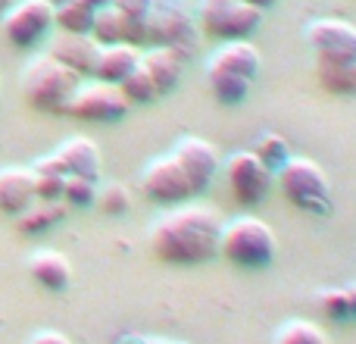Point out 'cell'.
<instances>
[{
	"mask_svg": "<svg viewBox=\"0 0 356 344\" xmlns=\"http://www.w3.org/2000/svg\"><path fill=\"white\" fill-rule=\"evenodd\" d=\"M222 216L213 207L181 203L156 216L147 232V244L166 266H200L219 257Z\"/></svg>",
	"mask_w": 356,
	"mask_h": 344,
	"instance_id": "6da1fadb",
	"label": "cell"
},
{
	"mask_svg": "<svg viewBox=\"0 0 356 344\" xmlns=\"http://www.w3.org/2000/svg\"><path fill=\"white\" fill-rule=\"evenodd\" d=\"M263 56L253 41H222L207 60V85L222 107H241L259 79Z\"/></svg>",
	"mask_w": 356,
	"mask_h": 344,
	"instance_id": "7a4b0ae2",
	"label": "cell"
},
{
	"mask_svg": "<svg viewBox=\"0 0 356 344\" xmlns=\"http://www.w3.org/2000/svg\"><path fill=\"white\" fill-rule=\"evenodd\" d=\"M275 182L284 201L300 213L319 216V219L334 213V191L319 163L307 160V157H288V163L275 169Z\"/></svg>",
	"mask_w": 356,
	"mask_h": 344,
	"instance_id": "3957f363",
	"label": "cell"
},
{
	"mask_svg": "<svg viewBox=\"0 0 356 344\" xmlns=\"http://www.w3.org/2000/svg\"><path fill=\"white\" fill-rule=\"evenodd\" d=\"M278 253V238L257 216H238L222 222L219 257H225L238 269H266Z\"/></svg>",
	"mask_w": 356,
	"mask_h": 344,
	"instance_id": "277c9868",
	"label": "cell"
},
{
	"mask_svg": "<svg viewBox=\"0 0 356 344\" xmlns=\"http://www.w3.org/2000/svg\"><path fill=\"white\" fill-rule=\"evenodd\" d=\"M81 79L75 72H69L63 63H56L54 56H35L29 66L22 69V94L29 100V107H35L38 113H54V116H66V107L72 100V94L79 91Z\"/></svg>",
	"mask_w": 356,
	"mask_h": 344,
	"instance_id": "5b68a950",
	"label": "cell"
},
{
	"mask_svg": "<svg viewBox=\"0 0 356 344\" xmlns=\"http://www.w3.org/2000/svg\"><path fill=\"white\" fill-rule=\"evenodd\" d=\"M197 25L216 41H250L263 29V10L247 0H200Z\"/></svg>",
	"mask_w": 356,
	"mask_h": 344,
	"instance_id": "8992f818",
	"label": "cell"
},
{
	"mask_svg": "<svg viewBox=\"0 0 356 344\" xmlns=\"http://www.w3.org/2000/svg\"><path fill=\"white\" fill-rule=\"evenodd\" d=\"M200 25L175 0H156L147 16V47H175L184 54H197L200 47Z\"/></svg>",
	"mask_w": 356,
	"mask_h": 344,
	"instance_id": "52a82bcc",
	"label": "cell"
},
{
	"mask_svg": "<svg viewBox=\"0 0 356 344\" xmlns=\"http://www.w3.org/2000/svg\"><path fill=\"white\" fill-rule=\"evenodd\" d=\"M129 100L122 97L119 85H106V81H81L79 91L72 94L66 107V116L79 119V123H100V125H113L122 123L129 116Z\"/></svg>",
	"mask_w": 356,
	"mask_h": 344,
	"instance_id": "ba28073f",
	"label": "cell"
},
{
	"mask_svg": "<svg viewBox=\"0 0 356 344\" xmlns=\"http://www.w3.org/2000/svg\"><path fill=\"white\" fill-rule=\"evenodd\" d=\"M225 182L228 191L238 203L244 207H257L269 197L272 182H275V172L266 166L253 150H238L225 160Z\"/></svg>",
	"mask_w": 356,
	"mask_h": 344,
	"instance_id": "9c48e42d",
	"label": "cell"
},
{
	"mask_svg": "<svg viewBox=\"0 0 356 344\" xmlns=\"http://www.w3.org/2000/svg\"><path fill=\"white\" fill-rule=\"evenodd\" d=\"M3 35L13 47L31 50L50 35L54 25V6L47 0H19L10 3V10L3 13Z\"/></svg>",
	"mask_w": 356,
	"mask_h": 344,
	"instance_id": "30bf717a",
	"label": "cell"
},
{
	"mask_svg": "<svg viewBox=\"0 0 356 344\" xmlns=\"http://www.w3.org/2000/svg\"><path fill=\"white\" fill-rule=\"evenodd\" d=\"M307 44L316 63H353L356 60V25L347 19L322 16L307 25Z\"/></svg>",
	"mask_w": 356,
	"mask_h": 344,
	"instance_id": "8fae6325",
	"label": "cell"
},
{
	"mask_svg": "<svg viewBox=\"0 0 356 344\" xmlns=\"http://www.w3.org/2000/svg\"><path fill=\"white\" fill-rule=\"evenodd\" d=\"M141 191H144V197H150L154 203H184V201H194L197 197L188 172L181 169V163H178L172 154L156 157V160H150L147 166H144Z\"/></svg>",
	"mask_w": 356,
	"mask_h": 344,
	"instance_id": "7c38bea8",
	"label": "cell"
},
{
	"mask_svg": "<svg viewBox=\"0 0 356 344\" xmlns=\"http://www.w3.org/2000/svg\"><path fill=\"white\" fill-rule=\"evenodd\" d=\"M169 154L175 157L178 163H181V169L188 172V178H191V185H194V191H197V197L203 194V191L213 185V178H216V172H219V150H216V144H209L207 138H181V141L175 144Z\"/></svg>",
	"mask_w": 356,
	"mask_h": 344,
	"instance_id": "4fadbf2b",
	"label": "cell"
},
{
	"mask_svg": "<svg viewBox=\"0 0 356 344\" xmlns=\"http://www.w3.org/2000/svg\"><path fill=\"white\" fill-rule=\"evenodd\" d=\"M47 56H54L56 63L75 72L79 79H94V66L100 56V44L91 35H72V31H60L50 41Z\"/></svg>",
	"mask_w": 356,
	"mask_h": 344,
	"instance_id": "5bb4252c",
	"label": "cell"
},
{
	"mask_svg": "<svg viewBox=\"0 0 356 344\" xmlns=\"http://www.w3.org/2000/svg\"><path fill=\"white\" fill-rule=\"evenodd\" d=\"M188 60L191 56L184 54V50H175V47H144L141 50V66H144V72L154 79L160 97H166L169 91L178 88Z\"/></svg>",
	"mask_w": 356,
	"mask_h": 344,
	"instance_id": "9a60e30c",
	"label": "cell"
},
{
	"mask_svg": "<svg viewBox=\"0 0 356 344\" xmlns=\"http://www.w3.org/2000/svg\"><path fill=\"white\" fill-rule=\"evenodd\" d=\"M54 154L63 160V166H66L69 175L100 182V172H104V154H100L97 141H91V138H85V135H75V138H66Z\"/></svg>",
	"mask_w": 356,
	"mask_h": 344,
	"instance_id": "2e32d148",
	"label": "cell"
},
{
	"mask_svg": "<svg viewBox=\"0 0 356 344\" xmlns=\"http://www.w3.org/2000/svg\"><path fill=\"white\" fill-rule=\"evenodd\" d=\"M35 201H38V194H35L31 169H25V166L0 169V213L16 219V216L25 213Z\"/></svg>",
	"mask_w": 356,
	"mask_h": 344,
	"instance_id": "e0dca14e",
	"label": "cell"
},
{
	"mask_svg": "<svg viewBox=\"0 0 356 344\" xmlns=\"http://www.w3.org/2000/svg\"><path fill=\"white\" fill-rule=\"evenodd\" d=\"M29 276L41 285L44 291H66L72 285V263L60 251H35L29 257Z\"/></svg>",
	"mask_w": 356,
	"mask_h": 344,
	"instance_id": "ac0fdd59",
	"label": "cell"
},
{
	"mask_svg": "<svg viewBox=\"0 0 356 344\" xmlns=\"http://www.w3.org/2000/svg\"><path fill=\"white\" fill-rule=\"evenodd\" d=\"M141 66V47L131 44H106L100 47L97 66H94V79L106 81V85H119L125 75H131Z\"/></svg>",
	"mask_w": 356,
	"mask_h": 344,
	"instance_id": "d6986e66",
	"label": "cell"
},
{
	"mask_svg": "<svg viewBox=\"0 0 356 344\" xmlns=\"http://www.w3.org/2000/svg\"><path fill=\"white\" fill-rule=\"evenodd\" d=\"M66 216H69V207L63 201H35L25 213L16 216V228L22 235H44V232H54Z\"/></svg>",
	"mask_w": 356,
	"mask_h": 344,
	"instance_id": "ffe728a7",
	"label": "cell"
},
{
	"mask_svg": "<svg viewBox=\"0 0 356 344\" xmlns=\"http://www.w3.org/2000/svg\"><path fill=\"white\" fill-rule=\"evenodd\" d=\"M31 178H35V194L38 201H63V188H66L69 172L63 166V160L56 154H47L41 160H35Z\"/></svg>",
	"mask_w": 356,
	"mask_h": 344,
	"instance_id": "44dd1931",
	"label": "cell"
},
{
	"mask_svg": "<svg viewBox=\"0 0 356 344\" xmlns=\"http://www.w3.org/2000/svg\"><path fill=\"white\" fill-rule=\"evenodd\" d=\"M113 0H72L66 6H56L54 10V25L60 31H72V35H88L104 6H110Z\"/></svg>",
	"mask_w": 356,
	"mask_h": 344,
	"instance_id": "7402d4cb",
	"label": "cell"
},
{
	"mask_svg": "<svg viewBox=\"0 0 356 344\" xmlns=\"http://www.w3.org/2000/svg\"><path fill=\"white\" fill-rule=\"evenodd\" d=\"M316 307L332 322H353L356 320V285L322 288L319 295H316Z\"/></svg>",
	"mask_w": 356,
	"mask_h": 344,
	"instance_id": "603a6c76",
	"label": "cell"
},
{
	"mask_svg": "<svg viewBox=\"0 0 356 344\" xmlns=\"http://www.w3.org/2000/svg\"><path fill=\"white\" fill-rule=\"evenodd\" d=\"M316 81L334 97H356V60L353 63H316Z\"/></svg>",
	"mask_w": 356,
	"mask_h": 344,
	"instance_id": "cb8c5ba5",
	"label": "cell"
},
{
	"mask_svg": "<svg viewBox=\"0 0 356 344\" xmlns=\"http://www.w3.org/2000/svg\"><path fill=\"white\" fill-rule=\"evenodd\" d=\"M119 91L129 100V107H147V104H154V100H160V91H156L154 79L144 72V66H138L131 75H125V79L119 81Z\"/></svg>",
	"mask_w": 356,
	"mask_h": 344,
	"instance_id": "d4e9b609",
	"label": "cell"
},
{
	"mask_svg": "<svg viewBox=\"0 0 356 344\" xmlns=\"http://www.w3.org/2000/svg\"><path fill=\"white\" fill-rule=\"evenodd\" d=\"M275 344H328L325 332L309 320H288L278 326Z\"/></svg>",
	"mask_w": 356,
	"mask_h": 344,
	"instance_id": "484cf974",
	"label": "cell"
},
{
	"mask_svg": "<svg viewBox=\"0 0 356 344\" xmlns=\"http://www.w3.org/2000/svg\"><path fill=\"white\" fill-rule=\"evenodd\" d=\"M94 207L104 216H125L131 210V191L122 182H110V185H97V197Z\"/></svg>",
	"mask_w": 356,
	"mask_h": 344,
	"instance_id": "4316f807",
	"label": "cell"
},
{
	"mask_svg": "<svg viewBox=\"0 0 356 344\" xmlns=\"http://www.w3.org/2000/svg\"><path fill=\"white\" fill-rule=\"evenodd\" d=\"M250 150H253V154H257L259 160H263L272 172H275L278 166H284V163H288V157H291L288 141H284L282 135H275V132H266V135H259L257 144H253Z\"/></svg>",
	"mask_w": 356,
	"mask_h": 344,
	"instance_id": "83f0119b",
	"label": "cell"
},
{
	"mask_svg": "<svg viewBox=\"0 0 356 344\" xmlns=\"http://www.w3.org/2000/svg\"><path fill=\"white\" fill-rule=\"evenodd\" d=\"M97 185L100 182H91V178L69 175L66 178V188H63V203H66V207H94Z\"/></svg>",
	"mask_w": 356,
	"mask_h": 344,
	"instance_id": "f1b7e54d",
	"label": "cell"
},
{
	"mask_svg": "<svg viewBox=\"0 0 356 344\" xmlns=\"http://www.w3.org/2000/svg\"><path fill=\"white\" fill-rule=\"evenodd\" d=\"M154 3H156V0H113V6H116V10L122 13L129 22H147Z\"/></svg>",
	"mask_w": 356,
	"mask_h": 344,
	"instance_id": "f546056e",
	"label": "cell"
},
{
	"mask_svg": "<svg viewBox=\"0 0 356 344\" xmlns=\"http://www.w3.org/2000/svg\"><path fill=\"white\" fill-rule=\"evenodd\" d=\"M113 344H169V341L150 338V335H138V332H122V335H116V341Z\"/></svg>",
	"mask_w": 356,
	"mask_h": 344,
	"instance_id": "4dcf8cb0",
	"label": "cell"
},
{
	"mask_svg": "<svg viewBox=\"0 0 356 344\" xmlns=\"http://www.w3.org/2000/svg\"><path fill=\"white\" fill-rule=\"evenodd\" d=\"M29 344H72V341H69L63 332H54V329H47V332L31 335V341H29Z\"/></svg>",
	"mask_w": 356,
	"mask_h": 344,
	"instance_id": "1f68e13d",
	"label": "cell"
},
{
	"mask_svg": "<svg viewBox=\"0 0 356 344\" xmlns=\"http://www.w3.org/2000/svg\"><path fill=\"white\" fill-rule=\"evenodd\" d=\"M247 3H253V6H257V10H272V6H275L278 3V0H247Z\"/></svg>",
	"mask_w": 356,
	"mask_h": 344,
	"instance_id": "d6a6232c",
	"label": "cell"
},
{
	"mask_svg": "<svg viewBox=\"0 0 356 344\" xmlns=\"http://www.w3.org/2000/svg\"><path fill=\"white\" fill-rule=\"evenodd\" d=\"M47 3L56 10V6H66V3H72V0H47Z\"/></svg>",
	"mask_w": 356,
	"mask_h": 344,
	"instance_id": "836d02e7",
	"label": "cell"
},
{
	"mask_svg": "<svg viewBox=\"0 0 356 344\" xmlns=\"http://www.w3.org/2000/svg\"><path fill=\"white\" fill-rule=\"evenodd\" d=\"M10 3H13V0H0V16H3V13L10 10Z\"/></svg>",
	"mask_w": 356,
	"mask_h": 344,
	"instance_id": "e575fe53",
	"label": "cell"
},
{
	"mask_svg": "<svg viewBox=\"0 0 356 344\" xmlns=\"http://www.w3.org/2000/svg\"><path fill=\"white\" fill-rule=\"evenodd\" d=\"M169 344H188V341H169Z\"/></svg>",
	"mask_w": 356,
	"mask_h": 344,
	"instance_id": "d590c367",
	"label": "cell"
}]
</instances>
